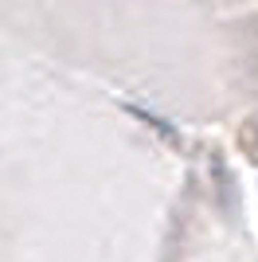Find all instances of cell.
Here are the masks:
<instances>
[{
	"mask_svg": "<svg viewBox=\"0 0 258 262\" xmlns=\"http://www.w3.org/2000/svg\"><path fill=\"white\" fill-rule=\"evenodd\" d=\"M121 110H125L129 118H137L141 125H149V129L157 133V137H161V141H168V145H172V149H184V137H180V129H176V125H172V121L157 118V114H153V110H145V106H133V102H121Z\"/></svg>",
	"mask_w": 258,
	"mask_h": 262,
	"instance_id": "6da1fadb",
	"label": "cell"
},
{
	"mask_svg": "<svg viewBox=\"0 0 258 262\" xmlns=\"http://www.w3.org/2000/svg\"><path fill=\"white\" fill-rule=\"evenodd\" d=\"M211 176H215V188H219V208H227L231 200H227V164H223V153H211Z\"/></svg>",
	"mask_w": 258,
	"mask_h": 262,
	"instance_id": "7a4b0ae2",
	"label": "cell"
}]
</instances>
